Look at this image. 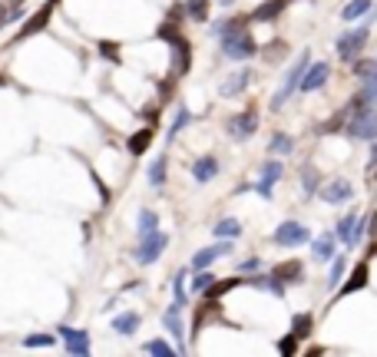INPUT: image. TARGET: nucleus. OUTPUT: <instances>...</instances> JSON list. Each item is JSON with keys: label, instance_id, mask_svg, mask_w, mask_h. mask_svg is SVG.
<instances>
[{"label": "nucleus", "instance_id": "obj_8", "mask_svg": "<svg viewBox=\"0 0 377 357\" xmlns=\"http://www.w3.org/2000/svg\"><path fill=\"white\" fill-rule=\"evenodd\" d=\"M367 43V27H358V30H348L344 37L338 40V57L341 60H354V53H361V47Z\"/></svg>", "mask_w": 377, "mask_h": 357}, {"label": "nucleus", "instance_id": "obj_40", "mask_svg": "<svg viewBox=\"0 0 377 357\" xmlns=\"http://www.w3.org/2000/svg\"><path fill=\"white\" fill-rule=\"evenodd\" d=\"M172 291H175V301H179V304H186V271H179V275H175Z\"/></svg>", "mask_w": 377, "mask_h": 357}, {"label": "nucleus", "instance_id": "obj_22", "mask_svg": "<svg viewBox=\"0 0 377 357\" xmlns=\"http://www.w3.org/2000/svg\"><path fill=\"white\" fill-rule=\"evenodd\" d=\"M152 136H156V130H152V126H143V130L132 132V136H130V152H132V156H143V152L149 149Z\"/></svg>", "mask_w": 377, "mask_h": 357}, {"label": "nucleus", "instance_id": "obj_32", "mask_svg": "<svg viewBox=\"0 0 377 357\" xmlns=\"http://www.w3.org/2000/svg\"><path fill=\"white\" fill-rule=\"evenodd\" d=\"M354 73H358L361 83L377 79V60H358V63H354Z\"/></svg>", "mask_w": 377, "mask_h": 357}, {"label": "nucleus", "instance_id": "obj_19", "mask_svg": "<svg viewBox=\"0 0 377 357\" xmlns=\"http://www.w3.org/2000/svg\"><path fill=\"white\" fill-rule=\"evenodd\" d=\"M152 232H159V215L149 212V208H143V212L136 215V238H146Z\"/></svg>", "mask_w": 377, "mask_h": 357}, {"label": "nucleus", "instance_id": "obj_35", "mask_svg": "<svg viewBox=\"0 0 377 357\" xmlns=\"http://www.w3.org/2000/svg\"><path fill=\"white\" fill-rule=\"evenodd\" d=\"M143 351H146V354H159V357H172V354H175V347H169L166 341H159V338L149 341V344H146Z\"/></svg>", "mask_w": 377, "mask_h": 357}, {"label": "nucleus", "instance_id": "obj_43", "mask_svg": "<svg viewBox=\"0 0 377 357\" xmlns=\"http://www.w3.org/2000/svg\"><path fill=\"white\" fill-rule=\"evenodd\" d=\"M278 351H282V354H295V351H298V338H295V334H288V338L278 344Z\"/></svg>", "mask_w": 377, "mask_h": 357}, {"label": "nucleus", "instance_id": "obj_37", "mask_svg": "<svg viewBox=\"0 0 377 357\" xmlns=\"http://www.w3.org/2000/svg\"><path fill=\"white\" fill-rule=\"evenodd\" d=\"M96 47H99V57H106L110 63H119V50H116L113 40H99Z\"/></svg>", "mask_w": 377, "mask_h": 357}, {"label": "nucleus", "instance_id": "obj_4", "mask_svg": "<svg viewBox=\"0 0 377 357\" xmlns=\"http://www.w3.org/2000/svg\"><path fill=\"white\" fill-rule=\"evenodd\" d=\"M348 132L354 139H377V113L374 110H361V113L351 116L348 123Z\"/></svg>", "mask_w": 377, "mask_h": 357}, {"label": "nucleus", "instance_id": "obj_2", "mask_svg": "<svg viewBox=\"0 0 377 357\" xmlns=\"http://www.w3.org/2000/svg\"><path fill=\"white\" fill-rule=\"evenodd\" d=\"M308 66H311V57H308V53H302V57L295 60V66L288 70V76H284V86L275 93V99H271V110H282L284 99H288V96L302 86V76H304V70H308Z\"/></svg>", "mask_w": 377, "mask_h": 357}, {"label": "nucleus", "instance_id": "obj_24", "mask_svg": "<svg viewBox=\"0 0 377 357\" xmlns=\"http://www.w3.org/2000/svg\"><path fill=\"white\" fill-rule=\"evenodd\" d=\"M361 288H367V264L364 262L351 271V278H348V284L341 288V295H354V291H361Z\"/></svg>", "mask_w": 377, "mask_h": 357}, {"label": "nucleus", "instance_id": "obj_38", "mask_svg": "<svg viewBox=\"0 0 377 357\" xmlns=\"http://www.w3.org/2000/svg\"><path fill=\"white\" fill-rule=\"evenodd\" d=\"M291 328H295L291 334H295V338H298V341H302V338H308V331H311V318H308V315H298Z\"/></svg>", "mask_w": 377, "mask_h": 357}, {"label": "nucleus", "instance_id": "obj_5", "mask_svg": "<svg viewBox=\"0 0 377 357\" xmlns=\"http://www.w3.org/2000/svg\"><path fill=\"white\" fill-rule=\"evenodd\" d=\"M57 334H60L63 341H66V351H70V354H80V357L90 354V334H86L83 328H70V324H60Z\"/></svg>", "mask_w": 377, "mask_h": 357}, {"label": "nucleus", "instance_id": "obj_41", "mask_svg": "<svg viewBox=\"0 0 377 357\" xmlns=\"http://www.w3.org/2000/svg\"><path fill=\"white\" fill-rule=\"evenodd\" d=\"M361 99H364L367 106H374V103H377V79L364 83V90H361Z\"/></svg>", "mask_w": 377, "mask_h": 357}, {"label": "nucleus", "instance_id": "obj_15", "mask_svg": "<svg viewBox=\"0 0 377 357\" xmlns=\"http://www.w3.org/2000/svg\"><path fill=\"white\" fill-rule=\"evenodd\" d=\"M284 7H288V0H265V3H258V7L252 10V20H255V23H271Z\"/></svg>", "mask_w": 377, "mask_h": 357}, {"label": "nucleus", "instance_id": "obj_33", "mask_svg": "<svg viewBox=\"0 0 377 357\" xmlns=\"http://www.w3.org/2000/svg\"><path fill=\"white\" fill-rule=\"evenodd\" d=\"M188 119H192V113H188L186 106H179V110H175V119H172V126H169V132H166V139H175L179 130H186V126H188Z\"/></svg>", "mask_w": 377, "mask_h": 357}, {"label": "nucleus", "instance_id": "obj_10", "mask_svg": "<svg viewBox=\"0 0 377 357\" xmlns=\"http://www.w3.org/2000/svg\"><path fill=\"white\" fill-rule=\"evenodd\" d=\"M255 130H258V113H255V110H245L242 116L228 119V136H232V139H248Z\"/></svg>", "mask_w": 377, "mask_h": 357}, {"label": "nucleus", "instance_id": "obj_53", "mask_svg": "<svg viewBox=\"0 0 377 357\" xmlns=\"http://www.w3.org/2000/svg\"><path fill=\"white\" fill-rule=\"evenodd\" d=\"M374 20H377V10H374Z\"/></svg>", "mask_w": 377, "mask_h": 357}, {"label": "nucleus", "instance_id": "obj_18", "mask_svg": "<svg viewBox=\"0 0 377 357\" xmlns=\"http://www.w3.org/2000/svg\"><path fill=\"white\" fill-rule=\"evenodd\" d=\"M139 324H143V318H139L136 311H126V315L113 318V331L116 334H123V338H132V334L139 331Z\"/></svg>", "mask_w": 377, "mask_h": 357}, {"label": "nucleus", "instance_id": "obj_23", "mask_svg": "<svg viewBox=\"0 0 377 357\" xmlns=\"http://www.w3.org/2000/svg\"><path fill=\"white\" fill-rule=\"evenodd\" d=\"M248 20H252V17H232V20H226V23H215L212 30H215L219 37H235V34L248 30Z\"/></svg>", "mask_w": 377, "mask_h": 357}, {"label": "nucleus", "instance_id": "obj_13", "mask_svg": "<svg viewBox=\"0 0 377 357\" xmlns=\"http://www.w3.org/2000/svg\"><path fill=\"white\" fill-rule=\"evenodd\" d=\"M328 73H331V66H328V63H311V66L304 70V76H302V90H304V93H311V90L324 86Z\"/></svg>", "mask_w": 377, "mask_h": 357}, {"label": "nucleus", "instance_id": "obj_50", "mask_svg": "<svg viewBox=\"0 0 377 357\" xmlns=\"http://www.w3.org/2000/svg\"><path fill=\"white\" fill-rule=\"evenodd\" d=\"M371 152H374V156H371V169H374V166H377V143H374V149H371Z\"/></svg>", "mask_w": 377, "mask_h": 357}, {"label": "nucleus", "instance_id": "obj_7", "mask_svg": "<svg viewBox=\"0 0 377 357\" xmlns=\"http://www.w3.org/2000/svg\"><path fill=\"white\" fill-rule=\"evenodd\" d=\"M275 245H284V248H295V245H304L311 235H308V228L298 225V222H282V225L275 228Z\"/></svg>", "mask_w": 377, "mask_h": 357}, {"label": "nucleus", "instance_id": "obj_20", "mask_svg": "<svg viewBox=\"0 0 377 357\" xmlns=\"http://www.w3.org/2000/svg\"><path fill=\"white\" fill-rule=\"evenodd\" d=\"M179 311H182V304L175 301V304H172L169 311L162 315V324H166V328L172 331V338L179 341V351H186V344H182V321H179Z\"/></svg>", "mask_w": 377, "mask_h": 357}, {"label": "nucleus", "instance_id": "obj_36", "mask_svg": "<svg viewBox=\"0 0 377 357\" xmlns=\"http://www.w3.org/2000/svg\"><path fill=\"white\" fill-rule=\"evenodd\" d=\"M57 338L53 334H30V338H23V347H53Z\"/></svg>", "mask_w": 377, "mask_h": 357}, {"label": "nucleus", "instance_id": "obj_48", "mask_svg": "<svg viewBox=\"0 0 377 357\" xmlns=\"http://www.w3.org/2000/svg\"><path fill=\"white\" fill-rule=\"evenodd\" d=\"M3 27H7V7L0 3V30H3Z\"/></svg>", "mask_w": 377, "mask_h": 357}, {"label": "nucleus", "instance_id": "obj_46", "mask_svg": "<svg viewBox=\"0 0 377 357\" xmlns=\"http://www.w3.org/2000/svg\"><path fill=\"white\" fill-rule=\"evenodd\" d=\"M341 271H344V258H335V268H331V284H338Z\"/></svg>", "mask_w": 377, "mask_h": 357}, {"label": "nucleus", "instance_id": "obj_28", "mask_svg": "<svg viewBox=\"0 0 377 357\" xmlns=\"http://www.w3.org/2000/svg\"><path fill=\"white\" fill-rule=\"evenodd\" d=\"M242 235V222L239 219H222L215 225V238H239Z\"/></svg>", "mask_w": 377, "mask_h": 357}, {"label": "nucleus", "instance_id": "obj_42", "mask_svg": "<svg viewBox=\"0 0 377 357\" xmlns=\"http://www.w3.org/2000/svg\"><path fill=\"white\" fill-rule=\"evenodd\" d=\"M215 282V278H212V275H206V271H202V275H199V278H195V282H192V291H202V295H206L208 291V284Z\"/></svg>", "mask_w": 377, "mask_h": 357}, {"label": "nucleus", "instance_id": "obj_9", "mask_svg": "<svg viewBox=\"0 0 377 357\" xmlns=\"http://www.w3.org/2000/svg\"><path fill=\"white\" fill-rule=\"evenodd\" d=\"M172 57H175V63H172V73L175 76H186L188 66H192V47H188V40L179 34V37H172Z\"/></svg>", "mask_w": 377, "mask_h": 357}, {"label": "nucleus", "instance_id": "obj_34", "mask_svg": "<svg viewBox=\"0 0 377 357\" xmlns=\"http://www.w3.org/2000/svg\"><path fill=\"white\" fill-rule=\"evenodd\" d=\"M367 10H371V0H351V3L344 7V14H341V17H344V20H358V17H364Z\"/></svg>", "mask_w": 377, "mask_h": 357}, {"label": "nucleus", "instance_id": "obj_26", "mask_svg": "<svg viewBox=\"0 0 377 357\" xmlns=\"http://www.w3.org/2000/svg\"><path fill=\"white\" fill-rule=\"evenodd\" d=\"M268 149L275 152V156H288V152L295 149V139H291L288 132H275V136H271V143H268Z\"/></svg>", "mask_w": 377, "mask_h": 357}, {"label": "nucleus", "instance_id": "obj_16", "mask_svg": "<svg viewBox=\"0 0 377 357\" xmlns=\"http://www.w3.org/2000/svg\"><path fill=\"white\" fill-rule=\"evenodd\" d=\"M282 162H275V159H268V162H265L262 166V182H258V192H262L265 199H268V195H271V186H275V182H278V179H282Z\"/></svg>", "mask_w": 377, "mask_h": 357}, {"label": "nucleus", "instance_id": "obj_51", "mask_svg": "<svg viewBox=\"0 0 377 357\" xmlns=\"http://www.w3.org/2000/svg\"><path fill=\"white\" fill-rule=\"evenodd\" d=\"M219 3H222V7H232V3H235V0H219Z\"/></svg>", "mask_w": 377, "mask_h": 357}, {"label": "nucleus", "instance_id": "obj_52", "mask_svg": "<svg viewBox=\"0 0 377 357\" xmlns=\"http://www.w3.org/2000/svg\"><path fill=\"white\" fill-rule=\"evenodd\" d=\"M0 86H7V76H0Z\"/></svg>", "mask_w": 377, "mask_h": 357}, {"label": "nucleus", "instance_id": "obj_12", "mask_svg": "<svg viewBox=\"0 0 377 357\" xmlns=\"http://www.w3.org/2000/svg\"><path fill=\"white\" fill-rule=\"evenodd\" d=\"M228 251H232V245L228 242H219V245H212V248H199L195 258H192V268H195V271H206L215 258H222V255H228Z\"/></svg>", "mask_w": 377, "mask_h": 357}, {"label": "nucleus", "instance_id": "obj_47", "mask_svg": "<svg viewBox=\"0 0 377 357\" xmlns=\"http://www.w3.org/2000/svg\"><path fill=\"white\" fill-rule=\"evenodd\" d=\"M364 238V219H358V225H354V245H361Z\"/></svg>", "mask_w": 377, "mask_h": 357}, {"label": "nucleus", "instance_id": "obj_29", "mask_svg": "<svg viewBox=\"0 0 377 357\" xmlns=\"http://www.w3.org/2000/svg\"><path fill=\"white\" fill-rule=\"evenodd\" d=\"M354 225H358V215H354V212H351V215H344V219H341V225H338L341 242L351 245V248H354Z\"/></svg>", "mask_w": 377, "mask_h": 357}, {"label": "nucleus", "instance_id": "obj_44", "mask_svg": "<svg viewBox=\"0 0 377 357\" xmlns=\"http://www.w3.org/2000/svg\"><path fill=\"white\" fill-rule=\"evenodd\" d=\"M315 188H318V175L308 166V169H304V192H315Z\"/></svg>", "mask_w": 377, "mask_h": 357}, {"label": "nucleus", "instance_id": "obj_27", "mask_svg": "<svg viewBox=\"0 0 377 357\" xmlns=\"http://www.w3.org/2000/svg\"><path fill=\"white\" fill-rule=\"evenodd\" d=\"M315 258H318V262L335 258V235H331V232H328V235H321L318 242H315Z\"/></svg>", "mask_w": 377, "mask_h": 357}, {"label": "nucleus", "instance_id": "obj_30", "mask_svg": "<svg viewBox=\"0 0 377 357\" xmlns=\"http://www.w3.org/2000/svg\"><path fill=\"white\" fill-rule=\"evenodd\" d=\"M239 284H245L242 282V278H226V282H212L208 284V291H206V298H222V295H226V291H232V288H239Z\"/></svg>", "mask_w": 377, "mask_h": 357}, {"label": "nucleus", "instance_id": "obj_17", "mask_svg": "<svg viewBox=\"0 0 377 357\" xmlns=\"http://www.w3.org/2000/svg\"><path fill=\"white\" fill-rule=\"evenodd\" d=\"M192 175H195V182H212V179L219 175V159H215V156H202V159H195Z\"/></svg>", "mask_w": 377, "mask_h": 357}, {"label": "nucleus", "instance_id": "obj_3", "mask_svg": "<svg viewBox=\"0 0 377 357\" xmlns=\"http://www.w3.org/2000/svg\"><path fill=\"white\" fill-rule=\"evenodd\" d=\"M222 53H226L228 60H248L258 53V47H255L252 34L242 30V34H235V37H222Z\"/></svg>", "mask_w": 377, "mask_h": 357}, {"label": "nucleus", "instance_id": "obj_14", "mask_svg": "<svg viewBox=\"0 0 377 357\" xmlns=\"http://www.w3.org/2000/svg\"><path fill=\"white\" fill-rule=\"evenodd\" d=\"M271 278H275V282H282V284L302 282V278H304V268H302V262H298V258H291V262H284V264H275Z\"/></svg>", "mask_w": 377, "mask_h": 357}, {"label": "nucleus", "instance_id": "obj_11", "mask_svg": "<svg viewBox=\"0 0 377 357\" xmlns=\"http://www.w3.org/2000/svg\"><path fill=\"white\" fill-rule=\"evenodd\" d=\"M354 195V186L348 182V179H335V182H328V186L321 188V199L328 202V206H338V202H348Z\"/></svg>", "mask_w": 377, "mask_h": 357}, {"label": "nucleus", "instance_id": "obj_45", "mask_svg": "<svg viewBox=\"0 0 377 357\" xmlns=\"http://www.w3.org/2000/svg\"><path fill=\"white\" fill-rule=\"evenodd\" d=\"M258 264H262L258 258H245V262L239 264V271H242V275H248V271H258Z\"/></svg>", "mask_w": 377, "mask_h": 357}, {"label": "nucleus", "instance_id": "obj_39", "mask_svg": "<svg viewBox=\"0 0 377 357\" xmlns=\"http://www.w3.org/2000/svg\"><path fill=\"white\" fill-rule=\"evenodd\" d=\"M284 53H288V47H284L282 40H278V43H268V50H265V60H271V63H275V60H282Z\"/></svg>", "mask_w": 377, "mask_h": 357}, {"label": "nucleus", "instance_id": "obj_31", "mask_svg": "<svg viewBox=\"0 0 377 357\" xmlns=\"http://www.w3.org/2000/svg\"><path fill=\"white\" fill-rule=\"evenodd\" d=\"M186 14L195 23H206L208 20V0H186Z\"/></svg>", "mask_w": 377, "mask_h": 357}, {"label": "nucleus", "instance_id": "obj_49", "mask_svg": "<svg viewBox=\"0 0 377 357\" xmlns=\"http://www.w3.org/2000/svg\"><path fill=\"white\" fill-rule=\"evenodd\" d=\"M371 235H374V238H377V212H374V215H371Z\"/></svg>", "mask_w": 377, "mask_h": 357}, {"label": "nucleus", "instance_id": "obj_25", "mask_svg": "<svg viewBox=\"0 0 377 357\" xmlns=\"http://www.w3.org/2000/svg\"><path fill=\"white\" fill-rule=\"evenodd\" d=\"M166 166H169V156H166V152H162V156H159V159H156V162L149 166V182H152L156 188L166 186Z\"/></svg>", "mask_w": 377, "mask_h": 357}, {"label": "nucleus", "instance_id": "obj_1", "mask_svg": "<svg viewBox=\"0 0 377 357\" xmlns=\"http://www.w3.org/2000/svg\"><path fill=\"white\" fill-rule=\"evenodd\" d=\"M166 245H169V235L166 232H152L146 238H139L136 248H132V258L139 264H152L162 258V251H166Z\"/></svg>", "mask_w": 377, "mask_h": 357}, {"label": "nucleus", "instance_id": "obj_21", "mask_svg": "<svg viewBox=\"0 0 377 357\" xmlns=\"http://www.w3.org/2000/svg\"><path fill=\"white\" fill-rule=\"evenodd\" d=\"M248 83H252V70H239V73H232L226 83H222V96H239Z\"/></svg>", "mask_w": 377, "mask_h": 357}, {"label": "nucleus", "instance_id": "obj_6", "mask_svg": "<svg viewBox=\"0 0 377 357\" xmlns=\"http://www.w3.org/2000/svg\"><path fill=\"white\" fill-rule=\"evenodd\" d=\"M53 3H57V0H50V3H43V7H40L37 14H34V17H30V20H27V23H23V27H20V34H17V40H14V47H17V43H23V40H27V37H34V34H40V30H43V27L50 23V17H53Z\"/></svg>", "mask_w": 377, "mask_h": 357}]
</instances>
